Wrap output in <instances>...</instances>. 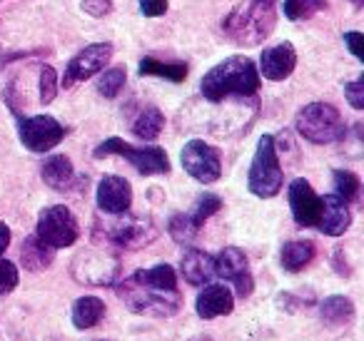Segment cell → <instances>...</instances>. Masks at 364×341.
<instances>
[{"label": "cell", "mask_w": 364, "mask_h": 341, "mask_svg": "<svg viewBox=\"0 0 364 341\" xmlns=\"http://www.w3.org/2000/svg\"><path fill=\"white\" fill-rule=\"evenodd\" d=\"M203 95L210 102H223L232 95L250 97L259 90V72L257 65L247 55H232L215 65L203 77Z\"/></svg>", "instance_id": "obj_1"}, {"label": "cell", "mask_w": 364, "mask_h": 341, "mask_svg": "<svg viewBox=\"0 0 364 341\" xmlns=\"http://www.w3.org/2000/svg\"><path fill=\"white\" fill-rule=\"evenodd\" d=\"M277 26V8L274 0H245L230 11L223 21V31L235 45L255 48L269 38Z\"/></svg>", "instance_id": "obj_2"}, {"label": "cell", "mask_w": 364, "mask_h": 341, "mask_svg": "<svg viewBox=\"0 0 364 341\" xmlns=\"http://www.w3.org/2000/svg\"><path fill=\"white\" fill-rule=\"evenodd\" d=\"M117 296L130 306V311L145 316H175L182 306L180 291L147 284L137 276V271L117 284Z\"/></svg>", "instance_id": "obj_3"}, {"label": "cell", "mask_w": 364, "mask_h": 341, "mask_svg": "<svg viewBox=\"0 0 364 341\" xmlns=\"http://www.w3.org/2000/svg\"><path fill=\"white\" fill-rule=\"evenodd\" d=\"M294 127L304 140L314 142V145H329V142H337L344 135L342 115L329 102H312V105L302 107Z\"/></svg>", "instance_id": "obj_4"}, {"label": "cell", "mask_w": 364, "mask_h": 341, "mask_svg": "<svg viewBox=\"0 0 364 341\" xmlns=\"http://www.w3.org/2000/svg\"><path fill=\"white\" fill-rule=\"evenodd\" d=\"M247 187L255 197H262V200H269L282 190V167H279L272 135L259 137L257 152H255V160L250 165Z\"/></svg>", "instance_id": "obj_5"}, {"label": "cell", "mask_w": 364, "mask_h": 341, "mask_svg": "<svg viewBox=\"0 0 364 341\" xmlns=\"http://www.w3.org/2000/svg\"><path fill=\"white\" fill-rule=\"evenodd\" d=\"M97 234L112 247H120V249H140V247L150 244L157 237V227L150 217L142 215H117V220L107 222Z\"/></svg>", "instance_id": "obj_6"}, {"label": "cell", "mask_w": 364, "mask_h": 341, "mask_svg": "<svg viewBox=\"0 0 364 341\" xmlns=\"http://www.w3.org/2000/svg\"><path fill=\"white\" fill-rule=\"evenodd\" d=\"M120 155L135 167L140 175H167L170 172V160L162 147H135L120 137H110L95 150V157Z\"/></svg>", "instance_id": "obj_7"}, {"label": "cell", "mask_w": 364, "mask_h": 341, "mask_svg": "<svg viewBox=\"0 0 364 341\" xmlns=\"http://www.w3.org/2000/svg\"><path fill=\"white\" fill-rule=\"evenodd\" d=\"M70 271L80 284L107 286L120 276V259L107 249H85L73 259Z\"/></svg>", "instance_id": "obj_8"}, {"label": "cell", "mask_w": 364, "mask_h": 341, "mask_svg": "<svg viewBox=\"0 0 364 341\" xmlns=\"http://www.w3.org/2000/svg\"><path fill=\"white\" fill-rule=\"evenodd\" d=\"M36 234L53 249H63V247L75 244L80 237V227H77L75 215L65 205H53L41 212Z\"/></svg>", "instance_id": "obj_9"}, {"label": "cell", "mask_w": 364, "mask_h": 341, "mask_svg": "<svg viewBox=\"0 0 364 341\" xmlns=\"http://www.w3.org/2000/svg\"><path fill=\"white\" fill-rule=\"evenodd\" d=\"M182 167L193 180L203 182V185H213L223 175L220 152L203 140H190L188 145L182 147Z\"/></svg>", "instance_id": "obj_10"}, {"label": "cell", "mask_w": 364, "mask_h": 341, "mask_svg": "<svg viewBox=\"0 0 364 341\" xmlns=\"http://www.w3.org/2000/svg\"><path fill=\"white\" fill-rule=\"evenodd\" d=\"M65 137V127L50 115H36L21 120V142L31 152H48Z\"/></svg>", "instance_id": "obj_11"}, {"label": "cell", "mask_w": 364, "mask_h": 341, "mask_svg": "<svg viewBox=\"0 0 364 341\" xmlns=\"http://www.w3.org/2000/svg\"><path fill=\"white\" fill-rule=\"evenodd\" d=\"M112 58V45L110 43H92L85 50H80L68 65L65 75H63V87H73L75 82H82L92 75H100L105 70V65Z\"/></svg>", "instance_id": "obj_12"}, {"label": "cell", "mask_w": 364, "mask_h": 341, "mask_svg": "<svg viewBox=\"0 0 364 341\" xmlns=\"http://www.w3.org/2000/svg\"><path fill=\"white\" fill-rule=\"evenodd\" d=\"M215 276H223V279L232 281L240 299H247L255 289V279L250 274V261L245 256V251L237 249V247H225L215 256Z\"/></svg>", "instance_id": "obj_13"}, {"label": "cell", "mask_w": 364, "mask_h": 341, "mask_svg": "<svg viewBox=\"0 0 364 341\" xmlns=\"http://www.w3.org/2000/svg\"><path fill=\"white\" fill-rule=\"evenodd\" d=\"M289 207H292V217L299 227H317L322 197L314 195L312 185L299 177L289 185Z\"/></svg>", "instance_id": "obj_14"}, {"label": "cell", "mask_w": 364, "mask_h": 341, "mask_svg": "<svg viewBox=\"0 0 364 341\" xmlns=\"http://www.w3.org/2000/svg\"><path fill=\"white\" fill-rule=\"evenodd\" d=\"M132 205V187L125 177H102L97 185V207L105 215H122Z\"/></svg>", "instance_id": "obj_15"}, {"label": "cell", "mask_w": 364, "mask_h": 341, "mask_svg": "<svg viewBox=\"0 0 364 341\" xmlns=\"http://www.w3.org/2000/svg\"><path fill=\"white\" fill-rule=\"evenodd\" d=\"M352 224V212L349 205L337 195H327L322 197V207H319V220H317V229L322 234L329 237H339L349 229Z\"/></svg>", "instance_id": "obj_16"}, {"label": "cell", "mask_w": 364, "mask_h": 341, "mask_svg": "<svg viewBox=\"0 0 364 341\" xmlns=\"http://www.w3.org/2000/svg\"><path fill=\"white\" fill-rule=\"evenodd\" d=\"M294 65H297V50H294L292 43H279L274 48H267L259 60V67H262V75L272 82L287 80L292 75Z\"/></svg>", "instance_id": "obj_17"}, {"label": "cell", "mask_w": 364, "mask_h": 341, "mask_svg": "<svg viewBox=\"0 0 364 341\" xmlns=\"http://www.w3.org/2000/svg\"><path fill=\"white\" fill-rule=\"evenodd\" d=\"M195 309H198L200 319H218V316H228L230 311L235 309V296H232V291L223 284L205 286V289L198 294Z\"/></svg>", "instance_id": "obj_18"}, {"label": "cell", "mask_w": 364, "mask_h": 341, "mask_svg": "<svg viewBox=\"0 0 364 341\" xmlns=\"http://www.w3.org/2000/svg\"><path fill=\"white\" fill-rule=\"evenodd\" d=\"M180 271L185 281L195 286H205L215 276V256L203 249H188L180 259Z\"/></svg>", "instance_id": "obj_19"}, {"label": "cell", "mask_w": 364, "mask_h": 341, "mask_svg": "<svg viewBox=\"0 0 364 341\" xmlns=\"http://www.w3.org/2000/svg\"><path fill=\"white\" fill-rule=\"evenodd\" d=\"M73 180H75V170H73V162L65 155L48 157L46 165H43V182L48 187H53L58 192H65L73 187Z\"/></svg>", "instance_id": "obj_20"}, {"label": "cell", "mask_w": 364, "mask_h": 341, "mask_svg": "<svg viewBox=\"0 0 364 341\" xmlns=\"http://www.w3.org/2000/svg\"><path fill=\"white\" fill-rule=\"evenodd\" d=\"M53 247H48L46 242L41 239L38 234L28 237L26 242H23V249H21V261L26 269L31 271H41L46 269V266L53 264Z\"/></svg>", "instance_id": "obj_21"}, {"label": "cell", "mask_w": 364, "mask_h": 341, "mask_svg": "<svg viewBox=\"0 0 364 341\" xmlns=\"http://www.w3.org/2000/svg\"><path fill=\"white\" fill-rule=\"evenodd\" d=\"M105 316V304L97 296H80L73 304V324L75 329H92L97 326Z\"/></svg>", "instance_id": "obj_22"}, {"label": "cell", "mask_w": 364, "mask_h": 341, "mask_svg": "<svg viewBox=\"0 0 364 341\" xmlns=\"http://www.w3.org/2000/svg\"><path fill=\"white\" fill-rule=\"evenodd\" d=\"M314 251H317V247H314V242H309V239L287 242V244L282 247V266L287 271L304 269V266L314 259Z\"/></svg>", "instance_id": "obj_23"}, {"label": "cell", "mask_w": 364, "mask_h": 341, "mask_svg": "<svg viewBox=\"0 0 364 341\" xmlns=\"http://www.w3.org/2000/svg\"><path fill=\"white\" fill-rule=\"evenodd\" d=\"M319 316H322V321L329 326L349 324V321L354 319L352 299H347V296H329V299H324L322 306H319Z\"/></svg>", "instance_id": "obj_24"}, {"label": "cell", "mask_w": 364, "mask_h": 341, "mask_svg": "<svg viewBox=\"0 0 364 341\" xmlns=\"http://www.w3.org/2000/svg\"><path fill=\"white\" fill-rule=\"evenodd\" d=\"M140 75L165 77L170 82H182L188 77V67L182 65V63H160L155 58H145L140 63Z\"/></svg>", "instance_id": "obj_25"}, {"label": "cell", "mask_w": 364, "mask_h": 341, "mask_svg": "<svg viewBox=\"0 0 364 341\" xmlns=\"http://www.w3.org/2000/svg\"><path fill=\"white\" fill-rule=\"evenodd\" d=\"M162 127H165L162 112L157 110V107H147V110H142L140 115H137L135 125H132V132H135L140 140H155L162 132Z\"/></svg>", "instance_id": "obj_26"}, {"label": "cell", "mask_w": 364, "mask_h": 341, "mask_svg": "<svg viewBox=\"0 0 364 341\" xmlns=\"http://www.w3.org/2000/svg\"><path fill=\"white\" fill-rule=\"evenodd\" d=\"M170 237L177 242V244H188V242H193L195 237H198L200 232V224L193 220L190 215H175L170 220Z\"/></svg>", "instance_id": "obj_27"}, {"label": "cell", "mask_w": 364, "mask_h": 341, "mask_svg": "<svg viewBox=\"0 0 364 341\" xmlns=\"http://www.w3.org/2000/svg\"><path fill=\"white\" fill-rule=\"evenodd\" d=\"M137 276L145 279L147 284L160 286V289H177V274L170 264H157V266H152V269H140Z\"/></svg>", "instance_id": "obj_28"}, {"label": "cell", "mask_w": 364, "mask_h": 341, "mask_svg": "<svg viewBox=\"0 0 364 341\" xmlns=\"http://www.w3.org/2000/svg\"><path fill=\"white\" fill-rule=\"evenodd\" d=\"M327 8V0H284V16L289 21H302V18H312L317 11Z\"/></svg>", "instance_id": "obj_29"}, {"label": "cell", "mask_w": 364, "mask_h": 341, "mask_svg": "<svg viewBox=\"0 0 364 341\" xmlns=\"http://www.w3.org/2000/svg\"><path fill=\"white\" fill-rule=\"evenodd\" d=\"M359 177L354 172L337 170L334 172V195L342 197L344 202H354L359 197Z\"/></svg>", "instance_id": "obj_30"}, {"label": "cell", "mask_w": 364, "mask_h": 341, "mask_svg": "<svg viewBox=\"0 0 364 341\" xmlns=\"http://www.w3.org/2000/svg\"><path fill=\"white\" fill-rule=\"evenodd\" d=\"M125 85V67H112V70H105L97 80V92L107 100L117 95Z\"/></svg>", "instance_id": "obj_31"}, {"label": "cell", "mask_w": 364, "mask_h": 341, "mask_svg": "<svg viewBox=\"0 0 364 341\" xmlns=\"http://www.w3.org/2000/svg\"><path fill=\"white\" fill-rule=\"evenodd\" d=\"M223 207V200H220L218 195H203L198 202H195V207H193V212H190V217H193L195 222H198L200 227H203V222L205 220H210V217L215 215V212Z\"/></svg>", "instance_id": "obj_32"}, {"label": "cell", "mask_w": 364, "mask_h": 341, "mask_svg": "<svg viewBox=\"0 0 364 341\" xmlns=\"http://www.w3.org/2000/svg\"><path fill=\"white\" fill-rule=\"evenodd\" d=\"M55 92H58V75H55V70H53L50 65H43L41 67V102H43V105L53 102Z\"/></svg>", "instance_id": "obj_33"}, {"label": "cell", "mask_w": 364, "mask_h": 341, "mask_svg": "<svg viewBox=\"0 0 364 341\" xmlns=\"http://www.w3.org/2000/svg\"><path fill=\"white\" fill-rule=\"evenodd\" d=\"M18 286V269L13 261L0 259V296L11 294L13 289Z\"/></svg>", "instance_id": "obj_34"}, {"label": "cell", "mask_w": 364, "mask_h": 341, "mask_svg": "<svg viewBox=\"0 0 364 341\" xmlns=\"http://www.w3.org/2000/svg\"><path fill=\"white\" fill-rule=\"evenodd\" d=\"M344 95H347L349 105H352L354 110H362L364 107V77H359V80H354V82H347V85H344Z\"/></svg>", "instance_id": "obj_35"}, {"label": "cell", "mask_w": 364, "mask_h": 341, "mask_svg": "<svg viewBox=\"0 0 364 341\" xmlns=\"http://www.w3.org/2000/svg\"><path fill=\"white\" fill-rule=\"evenodd\" d=\"M82 11L92 18H105L112 11V0H82Z\"/></svg>", "instance_id": "obj_36"}, {"label": "cell", "mask_w": 364, "mask_h": 341, "mask_svg": "<svg viewBox=\"0 0 364 341\" xmlns=\"http://www.w3.org/2000/svg\"><path fill=\"white\" fill-rule=\"evenodd\" d=\"M140 11L147 18H160L167 13V0H140Z\"/></svg>", "instance_id": "obj_37"}, {"label": "cell", "mask_w": 364, "mask_h": 341, "mask_svg": "<svg viewBox=\"0 0 364 341\" xmlns=\"http://www.w3.org/2000/svg\"><path fill=\"white\" fill-rule=\"evenodd\" d=\"M344 43H347V48L349 50H352V55L357 58V60H364V38H362V33H347V36H344Z\"/></svg>", "instance_id": "obj_38"}, {"label": "cell", "mask_w": 364, "mask_h": 341, "mask_svg": "<svg viewBox=\"0 0 364 341\" xmlns=\"http://www.w3.org/2000/svg\"><path fill=\"white\" fill-rule=\"evenodd\" d=\"M8 244H11V229H8V224L0 222V254L8 249Z\"/></svg>", "instance_id": "obj_39"}, {"label": "cell", "mask_w": 364, "mask_h": 341, "mask_svg": "<svg viewBox=\"0 0 364 341\" xmlns=\"http://www.w3.org/2000/svg\"><path fill=\"white\" fill-rule=\"evenodd\" d=\"M190 341H213L210 336H195V339H190Z\"/></svg>", "instance_id": "obj_40"}, {"label": "cell", "mask_w": 364, "mask_h": 341, "mask_svg": "<svg viewBox=\"0 0 364 341\" xmlns=\"http://www.w3.org/2000/svg\"><path fill=\"white\" fill-rule=\"evenodd\" d=\"M352 3H354V6H362V0H352Z\"/></svg>", "instance_id": "obj_41"}, {"label": "cell", "mask_w": 364, "mask_h": 341, "mask_svg": "<svg viewBox=\"0 0 364 341\" xmlns=\"http://www.w3.org/2000/svg\"><path fill=\"white\" fill-rule=\"evenodd\" d=\"M95 341H105V339H95Z\"/></svg>", "instance_id": "obj_42"}]
</instances>
